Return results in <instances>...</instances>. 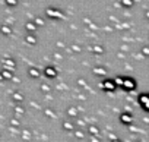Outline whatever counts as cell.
Wrapping results in <instances>:
<instances>
[{"instance_id": "cell-1", "label": "cell", "mask_w": 149, "mask_h": 142, "mask_svg": "<svg viewBox=\"0 0 149 142\" xmlns=\"http://www.w3.org/2000/svg\"><path fill=\"white\" fill-rule=\"evenodd\" d=\"M121 120H123L124 123H130V120H132V119H130V116H129V114H127V116H126V114H123V116H121Z\"/></svg>"}]
</instances>
